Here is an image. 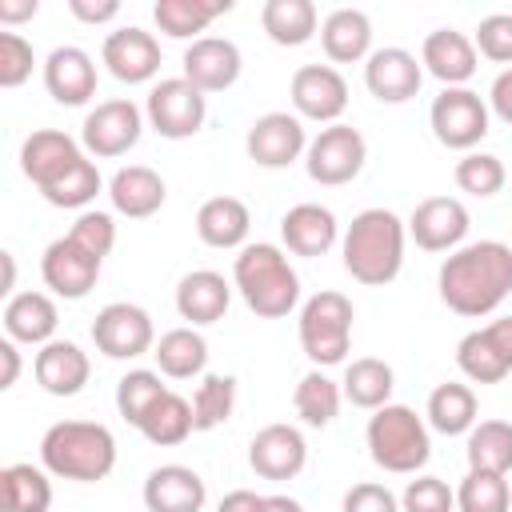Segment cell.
Segmentation results:
<instances>
[{
    "instance_id": "91938a15",
    "label": "cell",
    "mask_w": 512,
    "mask_h": 512,
    "mask_svg": "<svg viewBox=\"0 0 512 512\" xmlns=\"http://www.w3.org/2000/svg\"><path fill=\"white\" fill-rule=\"evenodd\" d=\"M0 260H4V296H16L12 288H16V260H12V252H0Z\"/></svg>"
},
{
    "instance_id": "7402d4cb",
    "label": "cell",
    "mask_w": 512,
    "mask_h": 512,
    "mask_svg": "<svg viewBox=\"0 0 512 512\" xmlns=\"http://www.w3.org/2000/svg\"><path fill=\"white\" fill-rule=\"evenodd\" d=\"M420 64H424V72H432L444 88H464V84L476 76L480 52H476L472 36H464V32H456V28H436V32L424 36Z\"/></svg>"
},
{
    "instance_id": "4fadbf2b",
    "label": "cell",
    "mask_w": 512,
    "mask_h": 512,
    "mask_svg": "<svg viewBox=\"0 0 512 512\" xmlns=\"http://www.w3.org/2000/svg\"><path fill=\"white\" fill-rule=\"evenodd\" d=\"M100 268H104V260L92 256V252H88L84 244H76L72 236L52 240V244L44 248V256H40V276H44V284H48L56 296H64V300H84V296L96 288Z\"/></svg>"
},
{
    "instance_id": "836d02e7",
    "label": "cell",
    "mask_w": 512,
    "mask_h": 512,
    "mask_svg": "<svg viewBox=\"0 0 512 512\" xmlns=\"http://www.w3.org/2000/svg\"><path fill=\"white\" fill-rule=\"evenodd\" d=\"M152 356H156V364H160V372L168 380H192L208 364V340L196 328H168L156 340Z\"/></svg>"
},
{
    "instance_id": "ee69618b",
    "label": "cell",
    "mask_w": 512,
    "mask_h": 512,
    "mask_svg": "<svg viewBox=\"0 0 512 512\" xmlns=\"http://www.w3.org/2000/svg\"><path fill=\"white\" fill-rule=\"evenodd\" d=\"M456 188L460 192H468V196H496L500 188H504V164H500V156H492V152H464L460 160H456Z\"/></svg>"
},
{
    "instance_id": "ab89813d",
    "label": "cell",
    "mask_w": 512,
    "mask_h": 512,
    "mask_svg": "<svg viewBox=\"0 0 512 512\" xmlns=\"http://www.w3.org/2000/svg\"><path fill=\"white\" fill-rule=\"evenodd\" d=\"M236 408V380L232 376H220V372H208L196 392H192V420H196V432H212L220 428Z\"/></svg>"
},
{
    "instance_id": "5bb4252c",
    "label": "cell",
    "mask_w": 512,
    "mask_h": 512,
    "mask_svg": "<svg viewBox=\"0 0 512 512\" xmlns=\"http://www.w3.org/2000/svg\"><path fill=\"white\" fill-rule=\"evenodd\" d=\"M244 148L260 168H288L292 160H300V152H308L304 120L296 112H264L252 120Z\"/></svg>"
},
{
    "instance_id": "d6a6232c",
    "label": "cell",
    "mask_w": 512,
    "mask_h": 512,
    "mask_svg": "<svg viewBox=\"0 0 512 512\" xmlns=\"http://www.w3.org/2000/svg\"><path fill=\"white\" fill-rule=\"evenodd\" d=\"M340 384H344V400H348V404L376 412V408L392 404L396 372H392V364L380 360V356H360V360H352V364L344 368V380H340Z\"/></svg>"
},
{
    "instance_id": "30bf717a",
    "label": "cell",
    "mask_w": 512,
    "mask_h": 512,
    "mask_svg": "<svg viewBox=\"0 0 512 512\" xmlns=\"http://www.w3.org/2000/svg\"><path fill=\"white\" fill-rule=\"evenodd\" d=\"M92 344L96 352H104L108 360H136L144 352L156 348V328L152 316L140 304L128 300H112L96 312L92 320Z\"/></svg>"
},
{
    "instance_id": "680465c9",
    "label": "cell",
    "mask_w": 512,
    "mask_h": 512,
    "mask_svg": "<svg viewBox=\"0 0 512 512\" xmlns=\"http://www.w3.org/2000/svg\"><path fill=\"white\" fill-rule=\"evenodd\" d=\"M260 512H304V504L292 500V496H264V508Z\"/></svg>"
},
{
    "instance_id": "7bdbcfd3",
    "label": "cell",
    "mask_w": 512,
    "mask_h": 512,
    "mask_svg": "<svg viewBox=\"0 0 512 512\" xmlns=\"http://www.w3.org/2000/svg\"><path fill=\"white\" fill-rule=\"evenodd\" d=\"M164 392H168V384L160 380V372L132 368V372H124L120 384H116V408H120V416H124L132 428H140V420L148 416V408H152Z\"/></svg>"
},
{
    "instance_id": "44dd1931",
    "label": "cell",
    "mask_w": 512,
    "mask_h": 512,
    "mask_svg": "<svg viewBox=\"0 0 512 512\" xmlns=\"http://www.w3.org/2000/svg\"><path fill=\"white\" fill-rule=\"evenodd\" d=\"M44 88L64 108L88 104L96 96V60L76 44L52 48L48 60H44Z\"/></svg>"
},
{
    "instance_id": "8fae6325",
    "label": "cell",
    "mask_w": 512,
    "mask_h": 512,
    "mask_svg": "<svg viewBox=\"0 0 512 512\" xmlns=\"http://www.w3.org/2000/svg\"><path fill=\"white\" fill-rule=\"evenodd\" d=\"M292 108L300 120L316 124H340L348 108V80L332 64H304L292 72Z\"/></svg>"
},
{
    "instance_id": "9a60e30c",
    "label": "cell",
    "mask_w": 512,
    "mask_h": 512,
    "mask_svg": "<svg viewBox=\"0 0 512 512\" xmlns=\"http://www.w3.org/2000/svg\"><path fill=\"white\" fill-rule=\"evenodd\" d=\"M408 236L424 252H456L468 236V208L456 196H428L412 208Z\"/></svg>"
},
{
    "instance_id": "60d3db41",
    "label": "cell",
    "mask_w": 512,
    "mask_h": 512,
    "mask_svg": "<svg viewBox=\"0 0 512 512\" xmlns=\"http://www.w3.org/2000/svg\"><path fill=\"white\" fill-rule=\"evenodd\" d=\"M456 364H460V372L472 380V384H500L512 368L500 360V352L492 348V340H488V332L484 328H472L468 336H460V344H456Z\"/></svg>"
},
{
    "instance_id": "d4e9b609",
    "label": "cell",
    "mask_w": 512,
    "mask_h": 512,
    "mask_svg": "<svg viewBox=\"0 0 512 512\" xmlns=\"http://www.w3.org/2000/svg\"><path fill=\"white\" fill-rule=\"evenodd\" d=\"M108 200L120 216L128 220H144L152 212L164 208L168 200V188H164V176L148 164H128V168H116V176L108 180Z\"/></svg>"
},
{
    "instance_id": "1f68e13d",
    "label": "cell",
    "mask_w": 512,
    "mask_h": 512,
    "mask_svg": "<svg viewBox=\"0 0 512 512\" xmlns=\"http://www.w3.org/2000/svg\"><path fill=\"white\" fill-rule=\"evenodd\" d=\"M224 12H232V0H156L152 4L156 28L172 40H200L196 32H204Z\"/></svg>"
},
{
    "instance_id": "cb8c5ba5",
    "label": "cell",
    "mask_w": 512,
    "mask_h": 512,
    "mask_svg": "<svg viewBox=\"0 0 512 512\" xmlns=\"http://www.w3.org/2000/svg\"><path fill=\"white\" fill-rule=\"evenodd\" d=\"M32 372H36V384L48 392V396H76L88 376H92V360L80 344L72 340H48L36 360H32Z\"/></svg>"
},
{
    "instance_id": "db71d44e",
    "label": "cell",
    "mask_w": 512,
    "mask_h": 512,
    "mask_svg": "<svg viewBox=\"0 0 512 512\" xmlns=\"http://www.w3.org/2000/svg\"><path fill=\"white\" fill-rule=\"evenodd\" d=\"M484 332H488V340H492V348L500 352V360L512 368V316H500V320H492V324H484Z\"/></svg>"
},
{
    "instance_id": "83f0119b",
    "label": "cell",
    "mask_w": 512,
    "mask_h": 512,
    "mask_svg": "<svg viewBox=\"0 0 512 512\" xmlns=\"http://www.w3.org/2000/svg\"><path fill=\"white\" fill-rule=\"evenodd\" d=\"M56 300L48 292H16L4 304V336L16 344H36L44 348L48 340H56Z\"/></svg>"
},
{
    "instance_id": "ac0fdd59",
    "label": "cell",
    "mask_w": 512,
    "mask_h": 512,
    "mask_svg": "<svg viewBox=\"0 0 512 512\" xmlns=\"http://www.w3.org/2000/svg\"><path fill=\"white\" fill-rule=\"evenodd\" d=\"M248 464L264 480H292L308 464V444L292 424H264L248 444Z\"/></svg>"
},
{
    "instance_id": "7a4b0ae2",
    "label": "cell",
    "mask_w": 512,
    "mask_h": 512,
    "mask_svg": "<svg viewBox=\"0 0 512 512\" xmlns=\"http://www.w3.org/2000/svg\"><path fill=\"white\" fill-rule=\"evenodd\" d=\"M404 236H408V224L396 212H388V208L356 212L340 240L344 272L368 288L392 284L404 268Z\"/></svg>"
},
{
    "instance_id": "e0dca14e",
    "label": "cell",
    "mask_w": 512,
    "mask_h": 512,
    "mask_svg": "<svg viewBox=\"0 0 512 512\" xmlns=\"http://www.w3.org/2000/svg\"><path fill=\"white\" fill-rule=\"evenodd\" d=\"M84 160V148L68 136V132H60V128H36L24 144H20V172L44 192V188H52L64 172H72L76 164Z\"/></svg>"
},
{
    "instance_id": "681fc988",
    "label": "cell",
    "mask_w": 512,
    "mask_h": 512,
    "mask_svg": "<svg viewBox=\"0 0 512 512\" xmlns=\"http://www.w3.org/2000/svg\"><path fill=\"white\" fill-rule=\"evenodd\" d=\"M68 236L76 240V244H84L92 256H108L112 252V244H116V220L108 216V212H80L76 216V224L68 228Z\"/></svg>"
},
{
    "instance_id": "f546056e",
    "label": "cell",
    "mask_w": 512,
    "mask_h": 512,
    "mask_svg": "<svg viewBox=\"0 0 512 512\" xmlns=\"http://www.w3.org/2000/svg\"><path fill=\"white\" fill-rule=\"evenodd\" d=\"M248 228H252V212L236 196H212L196 212V236L208 248H244Z\"/></svg>"
},
{
    "instance_id": "816d5d0a",
    "label": "cell",
    "mask_w": 512,
    "mask_h": 512,
    "mask_svg": "<svg viewBox=\"0 0 512 512\" xmlns=\"http://www.w3.org/2000/svg\"><path fill=\"white\" fill-rule=\"evenodd\" d=\"M68 12L84 24H108L120 16V0H68Z\"/></svg>"
},
{
    "instance_id": "4dcf8cb0",
    "label": "cell",
    "mask_w": 512,
    "mask_h": 512,
    "mask_svg": "<svg viewBox=\"0 0 512 512\" xmlns=\"http://www.w3.org/2000/svg\"><path fill=\"white\" fill-rule=\"evenodd\" d=\"M260 24L268 32L272 44L280 48H300L316 36L320 28V12L312 0H264L260 8Z\"/></svg>"
},
{
    "instance_id": "277c9868",
    "label": "cell",
    "mask_w": 512,
    "mask_h": 512,
    "mask_svg": "<svg viewBox=\"0 0 512 512\" xmlns=\"http://www.w3.org/2000/svg\"><path fill=\"white\" fill-rule=\"evenodd\" d=\"M232 284L260 320H280L300 300V276L276 244H244L232 264Z\"/></svg>"
},
{
    "instance_id": "f5cc1de1",
    "label": "cell",
    "mask_w": 512,
    "mask_h": 512,
    "mask_svg": "<svg viewBox=\"0 0 512 512\" xmlns=\"http://www.w3.org/2000/svg\"><path fill=\"white\" fill-rule=\"evenodd\" d=\"M488 104H492V112H496L504 124H512V68H504V72L492 80Z\"/></svg>"
},
{
    "instance_id": "8992f818",
    "label": "cell",
    "mask_w": 512,
    "mask_h": 512,
    "mask_svg": "<svg viewBox=\"0 0 512 512\" xmlns=\"http://www.w3.org/2000/svg\"><path fill=\"white\" fill-rule=\"evenodd\" d=\"M352 300L344 292H316L304 300L300 308V348L304 356L316 364V368H328V364H340L348 356V344H352Z\"/></svg>"
},
{
    "instance_id": "d590c367",
    "label": "cell",
    "mask_w": 512,
    "mask_h": 512,
    "mask_svg": "<svg viewBox=\"0 0 512 512\" xmlns=\"http://www.w3.org/2000/svg\"><path fill=\"white\" fill-rule=\"evenodd\" d=\"M196 432V420H192V400H184L180 392H164L148 416L140 420V436L148 444H160V448H172V444H184L188 436Z\"/></svg>"
},
{
    "instance_id": "ba28073f",
    "label": "cell",
    "mask_w": 512,
    "mask_h": 512,
    "mask_svg": "<svg viewBox=\"0 0 512 512\" xmlns=\"http://www.w3.org/2000/svg\"><path fill=\"white\" fill-rule=\"evenodd\" d=\"M368 160V144L364 136L352 128V124H328L320 128L312 140H308V152H304V168L316 184L324 188H340L348 180L360 176Z\"/></svg>"
},
{
    "instance_id": "f907efd6",
    "label": "cell",
    "mask_w": 512,
    "mask_h": 512,
    "mask_svg": "<svg viewBox=\"0 0 512 512\" xmlns=\"http://www.w3.org/2000/svg\"><path fill=\"white\" fill-rule=\"evenodd\" d=\"M340 512H400V500L392 496L388 484L364 480V484H352V488L344 492Z\"/></svg>"
},
{
    "instance_id": "bcb514c9",
    "label": "cell",
    "mask_w": 512,
    "mask_h": 512,
    "mask_svg": "<svg viewBox=\"0 0 512 512\" xmlns=\"http://www.w3.org/2000/svg\"><path fill=\"white\" fill-rule=\"evenodd\" d=\"M476 52L492 64H508L512 68V12H492L476 24V36H472Z\"/></svg>"
},
{
    "instance_id": "6da1fadb",
    "label": "cell",
    "mask_w": 512,
    "mask_h": 512,
    "mask_svg": "<svg viewBox=\"0 0 512 512\" xmlns=\"http://www.w3.org/2000/svg\"><path fill=\"white\" fill-rule=\"evenodd\" d=\"M440 300L456 316H488L512 292V248L500 240H476L448 252L436 272Z\"/></svg>"
},
{
    "instance_id": "f6af8a7d",
    "label": "cell",
    "mask_w": 512,
    "mask_h": 512,
    "mask_svg": "<svg viewBox=\"0 0 512 512\" xmlns=\"http://www.w3.org/2000/svg\"><path fill=\"white\" fill-rule=\"evenodd\" d=\"M100 184H104V180H100V168L84 156L72 172H64V176H60L52 188H44L40 196H44L52 208H84V204H92V200H96Z\"/></svg>"
},
{
    "instance_id": "9f6ffc18",
    "label": "cell",
    "mask_w": 512,
    "mask_h": 512,
    "mask_svg": "<svg viewBox=\"0 0 512 512\" xmlns=\"http://www.w3.org/2000/svg\"><path fill=\"white\" fill-rule=\"evenodd\" d=\"M40 12L36 0H0V24H24Z\"/></svg>"
},
{
    "instance_id": "7dc6e473",
    "label": "cell",
    "mask_w": 512,
    "mask_h": 512,
    "mask_svg": "<svg viewBox=\"0 0 512 512\" xmlns=\"http://www.w3.org/2000/svg\"><path fill=\"white\" fill-rule=\"evenodd\" d=\"M452 508H456V492L440 476H416L400 496V512H452Z\"/></svg>"
},
{
    "instance_id": "c3c4849f",
    "label": "cell",
    "mask_w": 512,
    "mask_h": 512,
    "mask_svg": "<svg viewBox=\"0 0 512 512\" xmlns=\"http://www.w3.org/2000/svg\"><path fill=\"white\" fill-rule=\"evenodd\" d=\"M32 44L20 32H0V88H20L32 76Z\"/></svg>"
},
{
    "instance_id": "11a10c76",
    "label": "cell",
    "mask_w": 512,
    "mask_h": 512,
    "mask_svg": "<svg viewBox=\"0 0 512 512\" xmlns=\"http://www.w3.org/2000/svg\"><path fill=\"white\" fill-rule=\"evenodd\" d=\"M264 508V496H256V492H248V488H236V492H228L220 504H216V512H260Z\"/></svg>"
},
{
    "instance_id": "f35d334b",
    "label": "cell",
    "mask_w": 512,
    "mask_h": 512,
    "mask_svg": "<svg viewBox=\"0 0 512 512\" xmlns=\"http://www.w3.org/2000/svg\"><path fill=\"white\" fill-rule=\"evenodd\" d=\"M468 468L476 472H500L512 468V424L508 420H476L468 432Z\"/></svg>"
},
{
    "instance_id": "b9f144b4",
    "label": "cell",
    "mask_w": 512,
    "mask_h": 512,
    "mask_svg": "<svg viewBox=\"0 0 512 512\" xmlns=\"http://www.w3.org/2000/svg\"><path fill=\"white\" fill-rule=\"evenodd\" d=\"M456 508H460V512H508V508H512L508 476L468 468V476H464L460 488H456Z\"/></svg>"
},
{
    "instance_id": "3957f363",
    "label": "cell",
    "mask_w": 512,
    "mask_h": 512,
    "mask_svg": "<svg viewBox=\"0 0 512 512\" xmlns=\"http://www.w3.org/2000/svg\"><path fill=\"white\" fill-rule=\"evenodd\" d=\"M40 464L60 480L96 484L116 468V436L96 420H56L40 436Z\"/></svg>"
},
{
    "instance_id": "9c48e42d",
    "label": "cell",
    "mask_w": 512,
    "mask_h": 512,
    "mask_svg": "<svg viewBox=\"0 0 512 512\" xmlns=\"http://www.w3.org/2000/svg\"><path fill=\"white\" fill-rule=\"evenodd\" d=\"M432 136L452 152H476L488 136V104L472 88H444L428 108Z\"/></svg>"
},
{
    "instance_id": "4316f807",
    "label": "cell",
    "mask_w": 512,
    "mask_h": 512,
    "mask_svg": "<svg viewBox=\"0 0 512 512\" xmlns=\"http://www.w3.org/2000/svg\"><path fill=\"white\" fill-rule=\"evenodd\" d=\"M340 236L332 208L324 204H296L280 216V240L292 256H324Z\"/></svg>"
},
{
    "instance_id": "603a6c76",
    "label": "cell",
    "mask_w": 512,
    "mask_h": 512,
    "mask_svg": "<svg viewBox=\"0 0 512 512\" xmlns=\"http://www.w3.org/2000/svg\"><path fill=\"white\" fill-rule=\"evenodd\" d=\"M204 500H208L204 476L188 464H160L144 480L148 512H200Z\"/></svg>"
},
{
    "instance_id": "74e56055",
    "label": "cell",
    "mask_w": 512,
    "mask_h": 512,
    "mask_svg": "<svg viewBox=\"0 0 512 512\" xmlns=\"http://www.w3.org/2000/svg\"><path fill=\"white\" fill-rule=\"evenodd\" d=\"M340 400H344V388L332 376H324L320 368L304 372L296 392H292V408L308 428H328L340 412Z\"/></svg>"
},
{
    "instance_id": "e575fe53",
    "label": "cell",
    "mask_w": 512,
    "mask_h": 512,
    "mask_svg": "<svg viewBox=\"0 0 512 512\" xmlns=\"http://www.w3.org/2000/svg\"><path fill=\"white\" fill-rule=\"evenodd\" d=\"M424 416L440 436H468L476 424V392L460 380H444L432 388Z\"/></svg>"
},
{
    "instance_id": "ffe728a7",
    "label": "cell",
    "mask_w": 512,
    "mask_h": 512,
    "mask_svg": "<svg viewBox=\"0 0 512 512\" xmlns=\"http://www.w3.org/2000/svg\"><path fill=\"white\" fill-rule=\"evenodd\" d=\"M244 56L228 36H200L184 48V80H192L200 92H224L240 80Z\"/></svg>"
},
{
    "instance_id": "5b68a950",
    "label": "cell",
    "mask_w": 512,
    "mask_h": 512,
    "mask_svg": "<svg viewBox=\"0 0 512 512\" xmlns=\"http://www.w3.org/2000/svg\"><path fill=\"white\" fill-rule=\"evenodd\" d=\"M368 456L376 460V468L408 476L416 468L428 464L432 456V440H428V424L408 408V404H384L368 416Z\"/></svg>"
},
{
    "instance_id": "6f0895ef",
    "label": "cell",
    "mask_w": 512,
    "mask_h": 512,
    "mask_svg": "<svg viewBox=\"0 0 512 512\" xmlns=\"http://www.w3.org/2000/svg\"><path fill=\"white\" fill-rule=\"evenodd\" d=\"M0 360H4V376H0V388H12L16 384V376H20V348H16V340H0Z\"/></svg>"
},
{
    "instance_id": "d6986e66",
    "label": "cell",
    "mask_w": 512,
    "mask_h": 512,
    "mask_svg": "<svg viewBox=\"0 0 512 512\" xmlns=\"http://www.w3.org/2000/svg\"><path fill=\"white\" fill-rule=\"evenodd\" d=\"M364 84L380 104H404L424 84V64L408 48H376L364 60Z\"/></svg>"
},
{
    "instance_id": "7c38bea8",
    "label": "cell",
    "mask_w": 512,
    "mask_h": 512,
    "mask_svg": "<svg viewBox=\"0 0 512 512\" xmlns=\"http://www.w3.org/2000/svg\"><path fill=\"white\" fill-rule=\"evenodd\" d=\"M140 132H144V112L132 100H100L84 116L80 140H84V152L112 160V156H124L128 148H136Z\"/></svg>"
},
{
    "instance_id": "52a82bcc",
    "label": "cell",
    "mask_w": 512,
    "mask_h": 512,
    "mask_svg": "<svg viewBox=\"0 0 512 512\" xmlns=\"http://www.w3.org/2000/svg\"><path fill=\"white\" fill-rule=\"evenodd\" d=\"M144 116L148 124L164 136V140H188L204 128L208 120V100L204 92L184 80V76H168L160 84H152L148 92V104H144Z\"/></svg>"
},
{
    "instance_id": "f1b7e54d",
    "label": "cell",
    "mask_w": 512,
    "mask_h": 512,
    "mask_svg": "<svg viewBox=\"0 0 512 512\" xmlns=\"http://www.w3.org/2000/svg\"><path fill=\"white\" fill-rule=\"evenodd\" d=\"M320 44L332 64H356L372 56V20L360 8H336L320 24Z\"/></svg>"
},
{
    "instance_id": "484cf974",
    "label": "cell",
    "mask_w": 512,
    "mask_h": 512,
    "mask_svg": "<svg viewBox=\"0 0 512 512\" xmlns=\"http://www.w3.org/2000/svg\"><path fill=\"white\" fill-rule=\"evenodd\" d=\"M228 304H232V284L212 268H196L176 284V312L188 320V328L224 320Z\"/></svg>"
},
{
    "instance_id": "8d00e7d4",
    "label": "cell",
    "mask_w": 512,
    "mask_h": 512,
    "mask_svg": "<svg viewBox=\"0 0 512 512\" xmlns=\"http://www.w3.org/2000/svg\"><path fill=\"white\" fill-rule=\"evenodd\" d=\"M0 492H4V512H48L52 508L48 468H36V464H4Z\"/></svg>"
},
{
    "instance_id": "2e32d148",
    "label": "cell",
    "mask_w": 512,
    "mask_h": 512,
    "mask_svg": "<svg viewBox=\"0 0 512 512\" xmlns=\"http://www.w3.org/2000/svg\"><path fill=\"white\" fill-rule=\"evenodd\" d=\"M100 60L120 84H148L160 72V44L152 32L128 24V28H116L104 36Z\"/></svg>"
}]
</instances>
